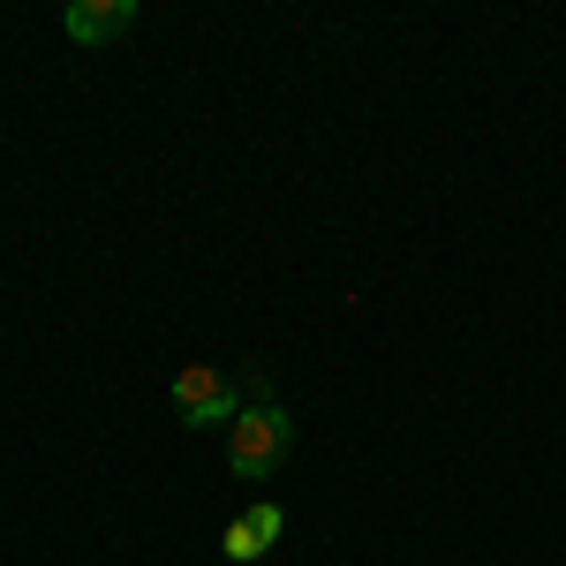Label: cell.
<instances>
[{
  "label": "cell",
  "instance_id": "obj_2",
  "mask_svg": "<svg viewBox=\"0 0 566 566\" xmlns=\"http://www.w3.org/2000/svg\"><path fill=\"white\" fill-rule=\"evenodd\" d=\"M287 453H295V416L280 400H258V408H242L227 423V469L242 483H272L287 469Z\"/></svg>",
  "mask_w": 566,
  "mask_h": 566
},
{
  "label": "cell",
  "instance_id": "obj_3",
  "mask_svg": "<svg viewBox=\"0 0 566 566\" xmlns=\"http://www.w3.org/2000/svg\"><path fill=\"white\" fill-rule=\"evenodd\" d=\"M61 31L76 45H114L136 31V0H69L61 8Z\"/></svg>",
  "mask_w": 566,
  "mask_h": 566
},
{
  "label": "cell",
  "instance_id": "obj_4",
  "mask_svg": "<svg viewBox=\"0 0 566 566\" xmlns=\"http://www.w3.org/2000/svg\"><path fill=\"white\" fill-rule=\"evenodd\" d=\"M219 552H227V559H234V566H258L264 552H272V544H264L258 528H250V522H242V514H234V522H227V536H219Z\"/></svg>",
  "mask_w": 566,
  "mask_h": 566
},
{
  "label": "cell",
  "instance_id": "obj_1",
  "mask_svg": "<svg viewBox=\"0 0 566 566\" xmlns=\"http://www.w3.org/2000/svg\"><path fill=\"white\" fill-rule=\"evenodd\" d=\"M258 400H272V370H242V378H227L219 363H189L175 378V416L189 423V431H212V423H234L242 408H258Z\"/></svg>",
  "mask_w": 566,
  "mask_h": 566
}]
</instances>
